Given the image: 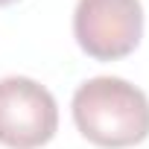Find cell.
Returning <instances> with one entry per match:
<instances>
[{"instance_id": "6da1fadb", "label": "cell", "mask_w": 149, "mask_h": 149, "mask_svg": "<svg viewBox=\"0 0 149 149\" xmlns=\"http://www.w3.org/2000/svg\"><path fill=\"white\" fill-rule=\"evenodd\" d=\"M79 134L100 149H129L149 137V97L123 76L85 79L70 100Z\"/></svg>"}, {"instance_id": "7a4b0ae2", "label": "cell", "mask_w": 149, "mask_h": 149, "mask_svg": "<svg viewBox=\"0 0 149 149\" xmlns=\"http://www.w3.org/2000/svg\"><path fill=\"white\" fill-rule=\"evenodd\" d=\"M73 38L97 61H117L143 38L140 0H79L73 9Z\"/></svg>"}, {"instance_id": "3957f363", "label": "cell", "mask_w": 149, "mask_h": 149, "mask_svg": "<svg viewBox=\"0 0 149 149\" xmlns=\"http://www.w3.org/2000/svg\"><path fill=\"white\" fill-rule=\"evenodd\" d=\"M58 132L56 97L29 76L0 79V143L6 149H41Z\"/></svg>"}, {"instance_id": "277c9868", "label": "cell", "mask_w": 149, "mask_h": 149, "mask_svg": "<svg viewBox=\"0 0 149 149\" xmlns=\"http://www.w3.org/2000/svg\"><path fill=\"white\" fill-rule=\"evenodd\" d=\"M12 3H18V0H0V9H3V6H12Z\"/></svg>"}]
</instances>
